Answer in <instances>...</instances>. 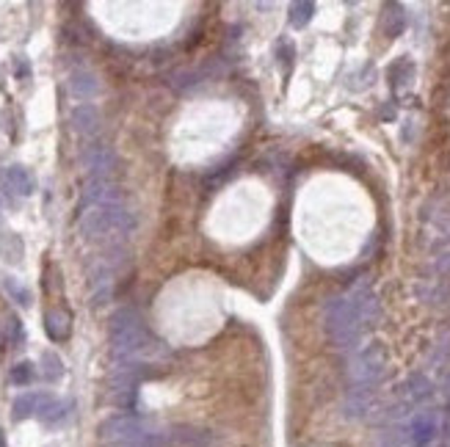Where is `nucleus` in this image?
<instances>
[{
	"label": "nucleus",
	"instance_id": "obj_1",
	"mask_svg": "<svg viewBox=\"0 0 450 447\" xmlns=\"http://www.w3.org/2000/svg\"><path fill=\"white\" fill-rule=\"evenodd\" d=\"M379 318H382V304L367 279H359L348 290L329 298L323 310V326L332 345L348 353L359 348L362 337L379 323Z\"/></svg>",
	"mask_w": 450,
	"mask_h": 447
},
{
	"label": "nucleus",
	"instance_id": "obj_2",
	"mask_svg": "<svg viewBox=\"0 0 450 447\" xmlns=\"http://www.w3.org/2000/svg\"><path fill=\"white\" fill-rule=\"evenodd\" d=\"M135 229V213L122 199L95 204L83 213H78V232L83 240H119L128 238Z\"/></svg>",
	"mask_w": 450,
	"mask_h": 447
},
{
	"label": "nucleus",
	"instance_id": "obj_3",
	"mask_svg": "<svg viewBox=\"0 0 450 447\" xmlns=\"http://www.w3.org/2000/svg\"><path fill=\"white\" fill-rule=\"evenodd\" d=\"M108 343H111L114 362L135 359L150 343V334L144 329L141 315L135 310H130V307H119L108 320Z\"/></svg>",
	"mask_w": 450,
	"mask_h": 447
},
{
	"label": "nucleus",
	"instance_id": "obj_4",
	"mask_svg": "<svg viewBox=\"0 0 450 447\" xmlns=\"http://www.w3.org/2000/svg\"><path fill=\"white\" fill-rule=\"evenodd\" d=\"M387 365H389V359H387V348L382 343L359 345L348 356V386L379 392V384L384 381L387 376Z\"/></svg>",
	"mask_w": 450,
	"mask_h": 447
},
{
	"label": "nucleus",
	"instance_id": "obj_5",
	"mask_svg": "<svg viewBox=\"0 0 450 447\" xmlns=\"http://www.w3.org/2000/svg\"><path fill=\"white\" fill-rule=\"evenodd\" d=\"M439 428H442V420L439 412H434L431 406L420 409L406 420V445L409 447H431L434 439L439 436Z\"/></svg>",
	"mask_w": 450,
	"mask_h": 447
},
{
	"label": "nucleus",
	"instance_id": "obj_6",
	"mask_svg": "<svg viewBox=\"0 0 450 447\" xmlns=\"http://www.w3.org/2000/svg\"><path fill=\"white\" fill-rule=\"evenodd\" d=\"M80 163L86 169V180H111L116 169V152L108 144H89L80 152Z\"/></svg>",
	"mask_w": 450,
	"mask_h": 447
},
{
	"label": "nucleus",
	"instance_id": "obj_7",
	"mask_svg": "<svg viewBox=\"0 0 450 447\" xmlns=\"http://www.w3.org/2000/svg\"><path fill=\"white\" fill-rule=\"evenodd\" d=\"M114 276H116V262L108 257H99L92 271H89V288H92V304L102 307L111 301L114 293Z\"/></svg>",
	"mask_w": 450,
	"mask_h": 447
},
{
	"label": "nucleus",
	"instance_id": "obj_8",
	"mask_svg": "<svg viewBox=\"0 0 450 447\" xmlns=\"http://www.w3.org/2000/svg\"><path fill=\"white\" fill-rule=\"evenodd\" d=\"M0 185H3V191L11 193V196H31L36 191V180H33V174L25 169V166H20V163H14V166H6L3 169V174H0Z\"/></svg>",
	"mask_w": 450,
	"mask_h": 447
},
{
	"label": "nucleus",
	"instance_id": "obj_9",
	"mask_svg": "<svg viewBox=\"0 0 450 447\" xmlns=\"http://www.w3.org/2000/svg\"><path fill=\"white\" fill-rule=\"evenodd\" d=\"M69 94H72V99H78L80 105H86L89 99H95L99 94V80H97L95 72L86 69V66L72 69V75H69Z\"/></svg>",
	"mask_w": 450,
	"mask_h": 447
},
{
	"label": "nucleus",
	"instance_id": "obj_10",
	"mask_svg": "<svg viewBox=\"0 0 450 447\" xmlns=\"http://www.w3.org/2000/svg\"><path fill=\"white\" fill-rule=\"evenodd\" d=\"M376 389H356V386H348L346 392V403H343V412L348 420H362V417L370 415V409L376 406Z\"/></svg>",
	"mask_w": 450,
	"mask_h": 447
},
{
	"label": "nucleus",
	"instance_id": "obj_11",
	"mask_svg": "<svg viewBox=\"0 0 450 447\" xmlns=\"http://www.w3.org/2000/svg\"><path fill=\"white\" fill-rule=\"evenodd\" d=\"M69 122H72V130L78 133V135H83V138H92L99 133V125H102V116H99V111H97L92 102H86V105H75L72 108V116H69Z\"/></svg>",
	"mask_w": 450,
	"mask_h": 447
},
{
	"label": "nucleus",
	"instance_id": "obj_12",
	"mask_svg": "<svg viewBox=\"0 0 450 447\" xmlns=\"http://www.w3.org/2000/svg\"><path fill=\"white\" fill-rule=\"evenodd\" d=\"M44 331L53 343H66L72 334V315L64 307H53L44 312Z\"/></svg>",
	"mask_w": 450,
	"mask_h": 447
},
{
	"label": "nucleus",
	"instance_id": "obj_13",
	"mask_svg": "<svg viewBox=\"0 0 450 447\" xmlns=\"http://www.w3.org/2000/svg\"><path fill=\"white\" fill-rule=\"evenodd\" d=\"M50 392H25V395H20L17 400H14V406H11V417L17 420V422H23V420H28V417H39V412L50 403Z\"/></svg>",
	"mask_w": 450,
	"mask_h": 447
},
{
	"label": "nucleus",
	"instance_id": "obj_14",
	"mask_svg": "<svg viewBox=\"0 0 450 447\" xmlns=\"http://www.w3.org/2000/svg\"><path fill=\"white\" fill-rule=\"evenodd\" d=\"M0 257H3L6 262H11V265L23 262L25 246H23V238H20L17 232H3V235H0Z\"/></svg>",
	"mask_w": 450,
	"mask_h": 447
},
{
	"label": "nucleus",
	"instance_id": "obj_15",
	"mask_svg": "<svg viewBox=\"0 0 450 447\" xmlns=\"http://www.w3.org/2000/svg\"><path fill=\"white\" fill-rule=\"evenodd\" d=\"M406 28V14H403V6L401 3H387L384 6V33L387 39H395L401 36Z\"/></svg>",
	"mask_w": 450,
	"mask_h": 447
},
{
	"label": "nucleus",
	"instance_id": "obj_16",
	"mask_svg": "<svg viewBox=\"0 0 450 447\" xmlns=\"http://www.w3.org/2000/svg\"><path fill=\"white\" fill-rule=\"evenodd\" d=\"M312 17H315V3H310V0H296V3H290V25L293 28H307L310 23H312Z\"/></svg>",
	"mask_w": 450,
	"mask_h": 447
},
{
	"label": "nucleus",
	"instance_id": "obj_17",
	"mask_svg": "<svg viewBox=\"0 0 450 447\" xmlns=\"http://www.w3.org/2000/svg\"><path fill=\"white\" fill-rule=\"evenodd\" d=\"M66 417H69V403L56 400V398H50V403L39 412V420H42L44 425H61Z\"/></svg>",
	"mask_w": 450,
	"mask_h": 447
},
{
	"label": "nucleus",
	"instance_id": "obj_18",
	"mask_svg": "<svg viewBox=\"0 0 450 447\" xmlns=\"http://www.w3.org/2000/svg\"><path fill=\"white\" fill-rule=\"evenodd\" d=\"M412 78H415V64H412L409 59H398L395 64L389 66V80H392V86H395V89L409 86V83H412Z\"/></svg>",
	"mask_w": 450,
	"mask_h": 447
},
{
	"label": "nucleus",
	"instance_id": "obj_19",
	"mask_svg": "<svg viewBox=\"0 0 450 447\" xmlns=\"http://www.w3.org/2000/svg\"><path fill=\"white\" fill-rule=\"evenodd\" d=\"M3 290H6V295L11 298V301H17L20 307H31V290L25 288L20 279H14V276H6L3 279Z\"/></svg>",
	"mask_w": 450,
	"mask_h": 447
},
{
	"label": "nucleus",
	"instance_id": "obj_20",
	"mask_svg": "<svg viewBox=\"0 0 450 447\" xmlns=\"http://www.w3.org/2000/svg\"><path fill=\"white\" fill-rule=\"evenodd\" d=\"M42 373H44V379L47 381H61L64 379V362H61V356L59 353H53V351H44L42 353Z\"/></svg>",
	"mask_w": 450,
	"mask_h": 447
},
{
	"label": "nucleus",
	"instance_id": "obj_21",
	"mask_svg": "<svg viewBox=\"0 0 450 447\" xmlns=\"http://www.w3.org/2000/svg\"><path fill=\"white\" fill-rule=\"evenodd\" d=\"M171 436H174L177 442H183V445H193V447L210 445V434H207V431H199V428H188V425L177 428V431H174Z\"/></svg>",
	"mask_w": 450,
	"mask_h": 447
},
{
	"label": "nucleus",
	"instance_id": "obj_22",
	"mask_svg": "<svg viewBox=\"0 0 450 447\" xmlns=\"http://www.w3.org/2000/svg\"><path fill=\"white\" fill-rule=\"evenodd\" d=\"M8 381L14 386H31L36 381V365L33 362H17L8 373Z\"/></svg>",
	"mask_w": 450,
	"mask_h": 447
},
{
	"label": "nucleus",
	"instance_id": "obj_23",
	"mask_svg": "<svg viewBox=\"0 0 450 447\" xmlns=\"http://www.w3.org/2000/svg\"><path fill=\"white\" fill-rule=\"evenodd\" d=\"M3 329H6V340H8V345H23V340H25V329H23V320L17 318L14 312L6 318V323H3Z\"/></svg>",
	"mask_w": 450,
	"mask_h": 447
},
{
	"label": "nucleus",
	"instance_id": "obj_24",
	"mask_svg": "<svg viewBox=\"0 0 450 447\" xmlns=\"http://www.w3.org/2000/svg\"><path fill=\"white\" fill-rule=\"evenodd\" d=\"M293 59H296V47H293V42L290 39H279L276 42V61H282L285 66V75H290V69H293Z\"/></svg>",
	"mask_w": 450,
	"mask_h": 447
},
{
	"label": "nucleus",
	"instance_id": "obj_25",
	"mask_svg": "<svg viewBox=\"0 0 450 447\" xmlns=\"http://www.w3.org/2000/svg\"><path fill=\"white\" fill-rule=\"evenodd\" d=\"M14 78H17V80H28V78H31V64H28L25 59H17V61H14Z\"/></svg>",
	"mask_w": 450,
	"mask_h": 447
},
{
	"label": "nucleus",
	"instance_id": "obj_26",
	"mask_svg": "<svg viewBox=\"0 0 450 447\" xmlns=\"http://www.w3.org/2000/svg\"><path fill=\"white\" fill-rule=\"evenodd\" d=\"M445 398H448V412H450V367L445 373Z\"/></svg>",
	"mask_w": 450,
	"mask_h": 447
},
{
	"label": "nucleus",
	"instance_id": "obj_27",
	"mask_svg": "<svg viewBox=\"0 0 450 447\" xmlns=\"http://www.w3.org/2000/svg\"><path fill=\"white\" fill-rule=\"evenodd\" d=\"M6 345H8V340H6V329L0 326V353L6 351Z\"/></svg>",
	"mask_w": 450,
	"mask_h": 447
},
{
	"label": "nucleus",
	"instance_id": "obj_28",
	"mask_svg": "<svg viewBox=\"0 0 450 447\" xmlns=\"http://www.w3.org/2000/svg\"><path fill=\"white\" fill-rule=\"evenodd\" d=\"M0 447H6V442H3V431H0Z\"/></svg>",
	"mask_w": 450,
	"mask_h": 447
}]
</instances>
